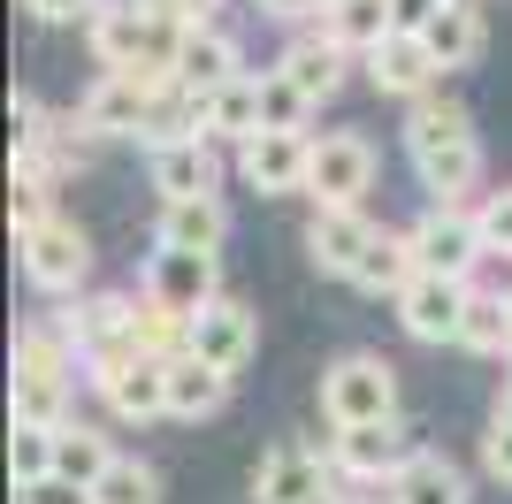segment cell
<instances>
[{
  "instance_id": "cell-18",
  "label": "cell",
  "mask_w": 512,
  "mask_h": 504,
  "mask_svg": "<svg viewBox=\"0 0 512 504\" xmlns=\"http://www.w3.org/2000/svg\"><path fill=\"white\" fill-rule=\"evenodd\" d=\"M482 138H474V115L467 107H451V100H421L406 115V153H413V168L421 161H444V153H474Z\"/></svg>"
},
{
  "instance_id": "cell-38",
  "label": "cell",
  "mask_w": 512,
  "mask_h": 504,
  "mask_svg": "<svg viewBox=\"0 0 512 504\" xmlns=\"http://www.w3.org/2000/svg\"><path fill=\"white\" fill-rule=\"evenodd\" d=\"M482 466H490L497 482H512V428H497V420H490V436H482Z\"/></svg>"
},
{
  "instance_id": "cell-2",
  "label": "cell",
  "mask_w": 512,
  "mask_h": 504,
  "mask_svg": "<svg viewBox=\"0 0 512 504\" xmlns=\"http://www.w3.org/2000/svg\"><path fill=\"white\" fill-rule=\"evenodd\" d=\"M169 92H176V77H153V69H138V77H100L85 92V107H77V130H85V138H146Z\"/></svg>"
},
{
  "instance_id": "cell-13",
  "label": "cell",
  "mask_w": 512,
  "mask_h": 504,
  "mask_svg": "<svg viewBox=\"0 0 512 504\" xmlns=\"http://www.w3.org/2000/svg\"><path fill=\"white\" fill-rule=\"evenodd\" d=\"M237 77H245V54H237L230 31H184V46H176V92L184 100H214Z\"/></svg>"
},
{
  "instance_id": "cell-28",
  "label": "cell",
  "mask_w": 512,
  "mask_h": 504,
  "mask_svg": "<svg viewBox=\"0 0 512 504\" xmlns=\"http://www.w3.org/2000/svg\"><path fill=\"white\" fill-rule=\"evenodd\" d=\"M459 344L482 359H512V298L505 291H474L467 321H459Z\"/></svg>"
},
{
  "instance_id": "cell-32",
  "label": "cell",
  "mask_w": 512,
  "mask_h": 504,
  "mask_svg": "<svg viewBox=\"0 0 512 504\" xmlns=\"http://www.w3.org/2000/svg\"><path fill=\"white\" fill-rule=\"evenodd\" d=\"M92 504H161V474H153L146 459H115L107 482L92 489Z\"/></svg>"
},
{
  "instance_id": "cell-41",
  "label": "cell",
  "mask_w": 512,
  "mask_h": 504,
  "mask_svg": "<svg viewBox=\"0 0 512 504\" xmlns=\"http://www.w3.org/2000/svg\"><path fill=\"white\" fill-rule=\"evenodd\" d=\"M505 375H512V359H505Z\"/></svg>"
},
{
  "instance_id": "cell-19",
  "label": "cell",
  "mask_w": 512,
  "mask_h": 504,
  "mask_svg": "<svg viewBox=\"0 0 512 504\" xmlns=\"http://www.w3.org/2000/svg\"><path fill=\"white\" fill-rule=\"evenodd\" d=\"M329 46L344 54H375L383 39H398V23H390V0H329V16L314 23Z\"/></svg>"
},
{
  "instance_id": "cell-22",
  "label": "cell",
  "mask_w": 512,
  "mask_h": 504,
  "mask_svg": "<svg viewBox=\"0 0 512 504\" xmlns=\"http://www.w3.org/2000/svg\"><path fill=\"white\" fill-rule=\"evenodd\" d=\"M482 8L474 0H444V16L421 31V46L436 54V69H467V62H482Z\"/></svg>"
},
{
  "instance_id": "cell-40",
  "label": "cell",
  "mask_w": 512,
  "mask_h": 504,
  "mask_svg": "<svg viewBox=\"0 0 512 504\" xmlns=\"http://www.w3.org/2000/svg\"><path fill=\"white\" fill-rule=\"evenodd\" d=\"M321 504H352V497H344V482H337V489H329V497H321Z\"/></svg>"
},
{
  "instance_id": "cell-24",
  "label": "cell",
  "mask_w": 512,
  "mask_h": 504,
  "mask_svg": "<svg viewBox=\"0 0 512 504\" xmlns=\"http://www.w3.org/2000/svg\"><path fill=\"white\" fill-rule=\"evenodd\" d=\"M100 398L115 405L123 420H161V413H169V359H130Z\"/></svg>"
},
{
  "instance_id": "cell-6",
  "label": "cell",
  "mask_w": 512,
  "mask_h": 504,
  "mask_svg": "<svg viewBox=\"0 0 512 504\" xmlns=\"http://www.w3.org/2000/svg\"><path fill=\"white\" fill-rule=\"evenodd\" d=\"M413 443L398 436V420H383V428H344L337 443H329V466H337L344 489H390L398 474H406Z\"/></svg>"
},
{
  "instance_id": "cell-29",
  "label": "cell",
  "mask_w": 512,
  "mask_h": 504,
  "mask_svg": "<svg viewBox=\"0 0 512 504\" xmlns=\"http://www.w3.org/2000/svg\"><path fill=\"white\" fill-rule=\"evenodd\" d=\"M306 123H314V100H306V92L283 77V69H260V130L306 138Z\"/></svg>"
},
{
  "instance_id": "cell-5",
  "label": "cell",
  "mask_w": 512,
  "mask_h": 504,
  "mask_svg": "<svg viewBox=\"0 0 512 504\" xmlns=\"http://www.w3.org/2000/svg\"><path fill=\"white\" fill-rule=\"evenodd\" d=\"M214 298H222V291H214V260H207V252H161V245H153V260H146V306H161L169 321L192 329Z\"/></svg>"
},
{
  "instance_id": "cell-9",
  "label": "cell",
  "mask_w": 512,
  "mask_h": 504,
  "mask_svg": "<svg viewBox=\"0 0 512 504\" xmlns=\"http://www.w3.org/2000/svg\"><path fill=\"white\" fill-rule=\"evenodd\" d=\"M260 329H253V306H237V298H214L207 314L184 329V352L199 359V367H214V375H237L245 359H253Z\"/></svg>"
},
{
  "instance_id": "cell-36",
  "label": "cell",
  "mask_w": 512,
  "mask_h": 504,
  "mask_svg": "<svg viewBox=\"0 0 512 504\" xmlns=\"http://www.w3.org/2000/svg\"><path fill=\"white\" fill-rule=\"evenodd\" d=\"M23 8H31V16H39V23H77V16H100V0H23Z\"/></svg>"
},
{
  "instance_id": "cell-16",
  "label": "cell",
  "mask_w": 512,
  "mask_h": 504,
  "mask_svg": "<svg viewBox=\"0 0 512 504\" xmlns=\"http://www.w3.org/2000/svg\"><path fill=\"white\" fill-rule=\"evenodd\" d=\"M222 237H230V207L222 199H169L161 207V222H153V245L161 252H222Z\"/></svg>"
},
{
  "instance_id": "cell-8",
  "label": "cell",
  "mask_w": 512,
  "mask_h": 504,
  "mask_svg": "<svg viewBox=\"0 0 512 504\" xmlns=\"http://www.w3.org/2000/svg\"><path fill=\"white\" fill-rule=\"evenodd\" d=\"M413 252H421V275H451V283H467L474 260H482L474 207H428L421 222H413Z\"/></svg>"
},
{
  "instance_id": "cell-23",
  "label": "cell",
  "mask_w": 512,
  "mask_h": 504,
  "mask_svg": "<svg viewBox=\"0 0 512 504\" xmlns=\"http://www.w3.org/2000/svg\"><path fill=\"white\" fill-rule=\"evenodd\" d=\"M421 275V252H413V230H383L375 245H367V260H360V291H375V298H406V283Z\"/></svg>"
},
{
  "instance_id": "cell-11",
  "label": "cell",
  "mask_w": 512,
  "mask_h": 504,
  "mask_svg": "<svg viewBox=\"0 0 512 504\" xmlns=\"http://www.w3.org/2000/svg\"><path fill=\"white\" fill-rule=\"evenodd\" d=\"M375 237L383 230H375L360 207H314V222H306V260H314L321 275H344V283H352Z\"/></svg>"
},
{
  "instance_id": "cell-15",
  "label": "cell",
  "mask_w": 512,
  "mask_h": 504,
  "mask_svg": "<svg viewBox=\"0 0 512 504\" xmlns=\"http://www.w3.org/2000/svg\"><path fill=\"white\" fill-rule=\"evenodd\" d=\"M436 77H444V69H436V54H428L413 31H398V39H383L375 54H367V84L390 92V100H413V107H421Z\"/></svg>"
},
{
  "instance_id": "cell-30",
  "label": "cell",
  "mask_w": 512,
  "mask_h": 504,
  "mask_svg": "<svg viewBox=\"0 0 512 504\" xmlns=\"http://www.w3.org/2000/svg\"><path fill=\"white\" fill-rule=\"evenodd\" d=\"M8 420H23V428H54V436H62V428H69V382H23L16 375Z\"/></svg>"
},
{
  "instance_id": "cell-39",
  "label": "cell",
  "mask_w": 512,
  "mask_h": 504,
  "mask_svg": "<svg viewBox=\"0 0 512 504\" xmlns=\"http://www.w3.org/2000/svg\"><path fill=\"white\" fill-rule=\"evenodd\" d=\"M497 428H512V375H505V390H497Z\"/></svg>"
},
{
  "instance_id": "cell-31",
  "label": "cell",
  "mask_w": 512,
  "mask_h": 504,
  "mask_svg": "<svg viewBox=\"0 0 512 504\" xmlns=\"http://www.w3.org/2000/svg\"><path fill=\"white\" fill-rule=\"evenodd\" d=\"M54 428H23V420H8V474H16V489H31V482H46L54 474Z\"/></svg>"
},
{
  "instance_id": "cell-37",
  "label": "cell",
  "mask_w": 512,
  "mask_h": 504,
  "mask_svg": "<svg viewBox=\"0 0 512 504\" xmlns=\"http://www.w3.org/2000/svg\"><path fill=\"white\" fill-rule=\"evenodd\" d=\"M260 16H276V23H321L329 16V0H253Z\"/></svg>"
},
{
  "instance_id": "cell-26",
  "label": "cell",
  "mask_w": 512,
  "mask_h": 504,
  "mask_svg": "<svg viewBox=\"0 0 512 504\" xmlns=\"http://www.w3.org/2000/svg\"><path fill=\"white\" fill-rule=\"evenodd\" d=\"M77 344H69L62 329H46V321H31V329L16 336V375L23 382H77Z\"/></svg>"
},
{
  "instance_id": "cell-7",
  "label": "cell",
  "mask_w": 512,
  "mask_h": 504,
  "mask_svg": "<svg viewBox=\"0 0 512 504\" xmlns=\"http://www.w3.org/2000/svg\"><path fill=\"white\" fill-rule=\"evenodd\" d=\"M337 489V466L329 451H306V443H276L253 474V504H321Z\"/></svg>"
},
{
  "instance_id": "cell-27",
  "label": "cell",
  "mask_w": 512,
  "mask_h": 504,
  "mask_svg": "<svg viewBox=\"0 0 512 504\" xmlns=\"http://www.w3.org/2000/svg\"><path fill=\"white\" fill-rule=\"evenodd\" d=\"M107 466H115V443H107L100 428H85V420H69L62 443H54V474H62V482H77V489H100Z\"/></svg>"
},
{
  "instance_id": "cell-17",
  "label": "cell",
  "mask_w": 512,
  "mask_h": 504,
  "mask_svg": "<svg viewBox=\"0 0 512 504\" xmlns=\"http://www.w3.org/2000/svg\"><path fill=\"white\" fill-rule=\"evenodd\" d=\"M130 321H138V306H130L123 291H92V298H77L62 314V336L77 344V359H100V352H115L130 336Z\"/></svg>"
},
{
  "instance_id": "cell-34",
  "label": "cell",
  "mask_w": 512,
  "mask_h": 504,
  "mask_svg": "<svg viewBox=\"0 0 512 504\" xmlns=\"http://www.w3.org/2000/svg\"><path fill=\"white\" fill-rule=\"evenodd\" d=\"M16 504H92V489H77V482H62V474H46V482H31V489H16Z\"/></svg>"
},
{
  "instance_id": "cell-12",
  "label": "cell",
  "mask_w": 512,
  "mask_h": 504,
  "mask_svg": "<svg viewBox=\"0 0 512 504\" xmlns=\"http://www.w3.org/2000/svg\"><path fill=\"white\" fill-rule=\"evenodd\" d=\"M237 176H245L253 191H268V199H283V191H306V176H314V138L260 130L253 146H237Z\"/></svg>"
},
{
  "instance_id": "cell-20",
  "label": "cell",
  "mask_w": 512,
  "mask_h": 504,
  "mask_svg": "<svg viewBox=\"0 0 512 504\" xmlns=\"http://www.w3.org/2000/svg\"><path fill=\"white\" fill-rule=\"evenodd\" d=\"M383 504H467V474H459L444 451H413L406 474L383 489Z\"/></svg>"
},
{
  "instance_id": "cell-35",
  "label": "cell",
  "mask_w": 512,
  "mask_h": 504,
  "mask_svg": "<svg viewBox=\"0 0 512 504\" xmlns=\"http://www.w3.org/2000/svg\"><path fill=\"white\" fill-rule=\"evenodd\" d=\"M436 16H444V0H390V23H398V31H413V39H421Z\"/></svg>"
},
{
  "instance_id": "cell-3",
  "label": "cell",
  "mask_w": 512,
  "mask_h": 504,
  "mask_svg": "<svg viewBox=\"0 0 512 504\" xmlns=\"http://www.w3.org/2000/svg\"><path fill=\"white\" fill-rule=\"evenodd\" d=\"M16 252H23V275H31V291H46V298H69L77 283L92 275V237L77 230V222H46V230H31V237H16Z\"/></svg>"
},
{
  "instance_id": "cell-14",
  "label": "cell",
  "mask_w": 512,
  "mask_h": 504,
  "mask_svg": "<svg viewBox=\"0 0 512 504\" xmlns=\"http://www.w3.org/2000/svg\"><path fill=\"white\" fill-rule=\"evenodd\" d=\"M222 161H214V138H176V146L153 153V191H161V207L169 199H222Z\"/></svg>"
},
{
  "instance_id": "cell-1",
  "label": "cell",
  "mask_w": 512,
  "mask_h": 504,
  "mask_svg": "<svg viewBox=\"0 0 512 504\" xmlns=\"http://www.w3.org/2000/svg\"><path fill=\"white\" fill-rule=\"evenodd\" d=\"M321 420L329 428H383V420H398V367L375 352H344L321 367Z\"/></svg>"
},
{
  "instance_id": "cell-4",
  "label": "cell",
  "mask_w": 512,
  "mask_h": 504,
  "mask_svg": "<svg viewBox=\"0 0 512 504\" xmlns=\"http://www.w3.org/2000/svg\"><path fill=\"white\" fill-rule=\"evenodd\" d=\"M306 191H314V207H360L367 191H375V146H367L360 130L314 138V176H306Z\"/></svg>"
},
{
  "instance_id": "cell-10",
  "label": "cell",
  "mask_w": 512,
  "mask_h": 504,
  "mask_svg": "<svg viewBox=\"0 0 512 504\" xmlns=\"http://www.w3.org/2000/svg\"><path fill=\"white\" fill-rule=\"evenodd\" d=\"M474 283H451V275H413L406 298H398V321L421 344H459V321H467Z\"/></svg>"
},
{
  "instance_id": "cell-33",
  "label": "cell",
  "mask_w": 512,
  "mask_h": 504,
  "mask_svg": "<svg viewBox=\"0 0 512 504\" xmlns=\"http://www.w3.org/2000/svg\"><path fill=\"white\" fill-rule=\"evenodd\" d=\"M474 230H482V252H505L512 260V184L490 191V199L474 207Z\"/></svg>"
},
{
  "instance_id": "cell-21",
  "label": "cell",
  "mask_w": 512,
  "mask_h": 504,
  "mask_svg": "<svg viewBox=\"0 0 512 504\" xmlns=\"http://www.w3.org/2000/svg\"><path fill=\"white\" fill-rule=\"evenodd\" d=\"M283 77H291V84H299V92H306V100H337V84H344V46H329V39H321V31H306V39H291V46H283Z\"/></svg>"
},
{
  "instance_id": "cell-25",
  "label": "cell",
  "mask_w": 512,
  "mask_h": 504,
  "mask_svg": "<svg viewBox=\"0 0 512 504\" xmlns=\"http://www.w3.org/2000/svg\"><path fill=\"white\" fill-rule=\"evenodd\" d=\"M222 405H230V375L199 367L192 352L169 359V420H214Z\"/></svg>"
}]
</instances>
